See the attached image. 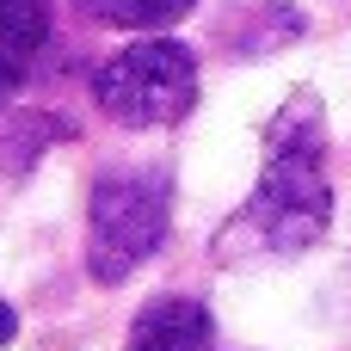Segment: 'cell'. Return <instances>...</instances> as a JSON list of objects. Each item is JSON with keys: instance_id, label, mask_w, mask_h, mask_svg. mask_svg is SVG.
Masks as SVG:
<instances>
[{"instance_id": "7a4b0ae2", "label": "cell", "mask_w": 351, "mask_h": 351, "mask_svg": "<svg viewBox=\"0 0 351 351\" xmlns=\"http://www.w3.org/2000/svg\"><path fill=\"white\" fill-rule=\"evenodd\" d=\"M173 222V185L154 167H117L99 173L86 197V278L93 284H123L136 278L160 247Z\"/></svg>"}, {"instance_id": "5b68a950", "label": "cell", "mask_w": 351, "mask_h": 351, "mask_svg": "<svg viewBox=\"0 0 351 351\" xmlns=\"http://www.w3.org/2000/svg\"><path fill=\"white\" fill-rule=\"evenodd\" d=\"M49 43V0H0V105Z\"/></svg>"}, {"instance_id": "6da1fadb", "label": "cell", "mask_w": 351, "mask_h": 351, "mask_svg": "<svg viewBox=\"0 0 351 351\" xmlns=\"http://www.w3.org/2000/svg\"><path fill=\"white\" fill-rule=\"evenodd\" d=\"M333 222V185H327V111L321 93H290L271 123H265V173L253 197L222 222L216 259L247 265V259H290L315 247Z\"/></svg>"}, {"instance_id": "52a82bcc", "label": "cell", "mask_w": 351, "mask_h": 351, "mask_svg": "<svg viewBox=\"0 0 351 351\" xmlns=\"http://www.w3.org/2000/svg\"><path fill=\"white\" fill-rule=\"evenodd\" d=\"M197 0H86L93 19L105 25H123V31H160V25H179Z\"/></svg>"}, {"instance_id": "3957f363", "label": "cell", "mask_w": 351, "mask_h": 351, "mask_svg": "<svg viewBox=\"0 0 351 351\" xmlns=\"http://www.w3.org/2000/svg\"><path fill=\"white\" fill-rule=\"evenodd\" d=\"M93 93L99 111L123 130H173L197 105V56L179 37H136L99 68Z\"/></svg>"}, {"instance_id": "ba28073f", "label": "cell", "mask_w": 351, "mask_h": 351, "mask_svg": "<svg viewBox=\"0 0 351 351\" xmlns=\"http://www.w3.org/2000/svg\"><path fill=\"white\" fill-rule=\"evenodd\" d=\"M12 333H19V315H12V302H0V346H12Z\"/></svg>"}, {"instance_id": "8992f818", "label": "cell", "mask_w": 351, "mask_h": 351, "mask_svg": "<svg viewBox=\"0 0 351 351\" xmlns=\"http://www.w3.org/2000/svg\"><path fill=\"white\" fill-rule=\"evenodd\" d=\"M68 136H74V123L56 117V111H19V117H6V123H0V173H6V179L31 173L37 154H43L49 142H68Z\"/></svg>"}, {"instance_id": "277c9868", "label": "cell", "mask_w": 351, "mask_h": 351, "mask_svg": "<svg viewBox=\"0 0 351 351\" xmlns=\"http://www.w3.org/2000/svg\"><path fill=\"white\" fill-rule=\"evenodd\" d=\"M216 346V315L191 296H160L136 315L123 351H210Z\"/></svg>"}]
</instances>
